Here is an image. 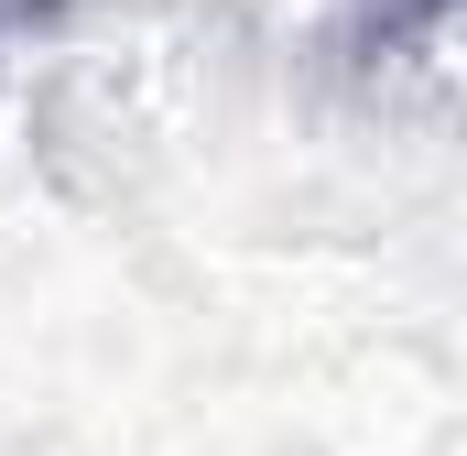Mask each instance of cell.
<instances>
[{"label":"cell","mask_w":467,"mask_h":456,"mask_svg":"<svg viewBox=\"0 0 467 456\" xmlns=\"http://www.w3.org/2000/svg\"><path fill=\"white\" fill-rule=\"evenodd\" d=\"M402 11H413V22H446V0H402Z\"/></svg>","instance_id":"obj_1"}]
</instances>
